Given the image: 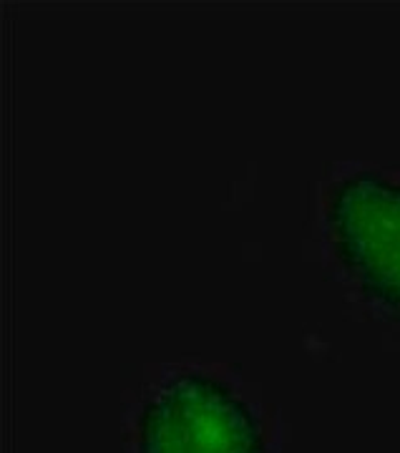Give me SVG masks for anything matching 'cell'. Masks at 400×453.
<instances>
[{"mask_svg": "<svg viewBox=\"0 0 400 453\" xmlns=\"http://www.w3.org/2000/svg\"><path fill=\"white\" fill-rule=\"evenodd\" d=\"M139 453H267L252 411L225 383L184 372L146 403Z\"/></svg>", "mask_w": 400, "mask_h": 453, "instance_id": "cell-1", "label": "cell"}, {"mask_svg": "<svg viewBox=\"0 0 400 453\" xmlns=\"http://www.w3.org/2000/svg\"><path fill=\"white\" fill-rule=\"evenodd\" d=\"M330 229L360 290L400 323V184L360 172L335 184Z\"/></svg>", "mask_w": 400, "mask_h": 453, "instance_id": "cell-2", "label": "cell"}]
</instances>
